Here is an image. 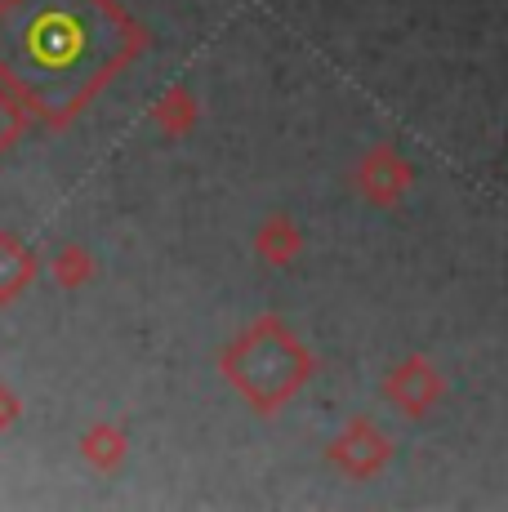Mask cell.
I'll list each match as a JSON object with an SVG mask.
<instances>
[{
  "instance_id": "6da1fadb",
  "label": "cell",
  "mask_w": 508,
  "mask_h": 512,
  "mask_svg": "<svg viewBox=\"0 0 508 512\" xmlns=\"http://www.w3.org/2000/svg\"><path fill=\"white\" fill-rule=\"evenodd\" d=\"M116 58V18L103 0H9L0 9V63L27 90L67 103Z\"/></svg>"
},
{
  "instance_id": "7a4b0ae2",
  "label": "cell",
  "mask_w": 508,
  "mask_h": 512,
  "mask_svg": "<svg viewBox=\"0 0 508 512\" xmlns=\"http://www.w3.org/2000/svg\"><path fill=\"white\" fill-rule=\"evenodd\" d=\"M393 397L406 401L415 415H424L428 406H433L437 397H442V379L433 374V366H424V361H410L406 370H397V383H393Z\"/></svg>"
}]
</instances>
